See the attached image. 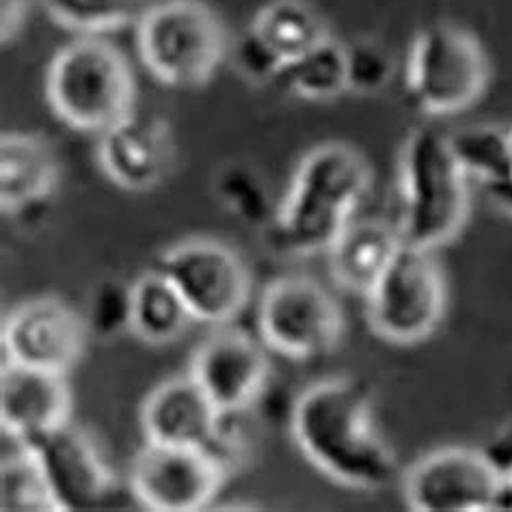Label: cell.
<instances>
[{"label": "cell", "instance_id": "6da1fadb", "mask_svg": "<svg viewBox=\"0 0 512 512\" xmlns=\"http://www.w3.org/2000/svg\"><path fill=\"white\" fill-rule=\"evenodd\" d=\"M372 387L361 379L320 381L296 400L292 437L322 474L350 489H381L396 474V456L372 420Z\"/></svg>", "mask_w": 512, "mask_h": 512}, {"label": "cell", "instance_id": "7a4b0ae2", "mask_svg": "<svg viewBox=\"0 0 512 512\" xmlns=\"http://www.w3.org/2000/svg\"><path fill=\"white\" fill-rule=\"evenodd\" d=\"M370 188V167L344 143L309 152L294 173L290 191L273 221L275 245L286 253L329 251Z\"/></svg>", "mask_w": 512, "mask_h": 512}, {"label": "cell", "instance_id": "3957f363", "mask_svg": "<svg viewBox=\"0 0 512 512\" xmlns=\"http://www.w3.org/2000/svg\"><path fill=\"white\" fill-rule=\"evenodd\" d=\"M467 212V175L450 150L448 132L415 128L400 154L402 240L433 251L461 232Z\"/></svg>", "mask_w": 512, "mask_h": 512}, {"label": "cell", "instance_id": "277c9868", "mask_svg": "<svg viewBox=\"0 0 512 512\" xmlns=\"http://www.w3.org/2000/svg\"><path fill=\"white\" fill-rule=\"evenodd\" d=\"M46 98L70 128L102 134L134 113V76L111 42L85 35L50 61Z\"/></svg>", "mask_w": 512, "mask_h": 512}, {"label": "cell", "instance_id": "5b68a950", "mask_svg": "<svg viewBox=\"0 0 512 512\" xmlns=\"http://www.w3.org/2000/svg\"><path fill=\"white\" fill-rule=\"evenodd\" d=\"M139 57L160 83L175 89L206 85L227 52L221 20L199 0H165L137 24Z\"/></svg>", "mask_w": 512, "mask_h": 512}, {"label": "cell", "instance_id": "8992f818", "mask_svg": "<svg viewBox=\"0 0 512 512\" xmlns=\"http://www.w3.org/2000/svg\"><path fill=\"white\" fill-rule=\"evenodd\" d=\"M489 83V59L469 31L433 22L415 35L407 61V89L417 109L433 117L467 111Z\"/></svg>", "mask_w": 512, "mask_h": 512}, {"label": "cell", "instance_id": "52a82bcc", "mask_svg": "<svg viewBox=\"0 0 512 512\" xmlns=\"http://www.w3.org/2000/svg\"><path fill=\"white\" fill-rule=\"evenodd\" d=\"M366 301L370 327L383 340L417 344L430 338L446 314V281L433 251L402 240Z\"/></svg>", "mask_w": 512, "mask_h": 512}, {"label": "cell", "instance_id": "ba28073f", "mask_svg": "<svg viewBox=\"0 0 512 512\" xmlns=\"http://www.w3.org/2000/svg\"><path fill=\"white\" fill-rule=\"evenodd\" d=\"M158 271L180 292L195 322L204 325H227L249 301V268L221 240H182L160 255Z\"/></svg>", "mask_w": 512, "mask_h": 512}, {"label": "cell", "instance_id": "9c48e42d", "mask_svg": "<svg viewBox=\"0 0 512 512\" xmlns=\"http://www.w3.org/2000/svg\"><path fill=\"white\" fill-rule=\"evenodd\" d=\"M262 340L290 359H314L338 348L344 316L338 301L312 277L292 275L266 286L258 307Z\"/></svg>", "mask_w": 512, "mask_h": 512}, {"label": "cell", "instance_id": "30bf717a", "mask_svg": "<svg viewBox=\"0 0 512 512\" xmlns=\"http://www.w3.org/2000/svg\"><path fill=\"white\" fill-rule=\"evenodd\" d=\"M229 469L217 454L145 443L130 471V491L156 512H195L217 500Z\"/></svg>", "mask_w": 512, "mask_h": 512}, {"label": "cell", "instance_id": "8fae6325", "mask_svg": "<svg viewBox=\"0 0 512 512\" xmlns=\"http://www.w3.org/2000/svg\"><path fill=\"white\" fill-rule=\"evenodd\" d=\"M87 333L85 318L57 296L26 301L3 320V361L65 376L83 357Z\"/></svg>", "mask_w": 512, "mask_h": 512}, {"label": "cell", "instance_id": "7c38bea8", "mask_svg": "<svg viewBox=\"0 0 512 512\" xmlns=\"http://www.w3.org/2000/svg\"><path fill=\"white\" fill-rule=\"evenodd\" d=\"M497 482L482 450L443 448L407 471L404 500L415 512H493Z\"/></svg>", "mask_w": 512, "mask_h": 512}, {"label": "cell", "instance_id": "4fadbf2b", "mask_svg": "<svg viewBox=\"0 0 512 512\" xmlns=\"http://www.w3.org/2000/svg\"><path fill=\"white\" fill-rule=\"evenodd\" d=\"M26 446L42 467L59 512L98 510L115 495L117 478L83 428L65 424Z\"/></svg>", "mask_w": 512, "mask_h": 512}, {"label": "cell", "instance_id": "5bb4252c", "mask_svg": "<svg viewBox=\"0 0 512 512\" xmlns=\"http://www.w3.org/2000/svg\"><path fill=\"white\" fill-rule=\"evenodd\" d=\"M268 357L249 333L217 329L199 344L191 361V379L221 415L247 409L268 379Z\"/></svg>", "mask_w": 512, "mask_h": 512}, {"label": "cell", "instance_id": "9a60e30c", "mask_svg": "<svg viewBox=\"0 0 512 512\" xmlns=\"http://www.w3.org/2000/svg\"><path fill=\"white\" fill-rule=\"evenodd\" d=\"M98 160L113 184L147 193L173 169L175 145L165 119L128 115L100 134Z\"/></svg>", "mask_w": 512, "mask_h": 512}, {"label": "cell", "instance_id": "2e32d148", "mask_svg": "<svg viewBox=\"0 0 512 512\" xmlns=\"http://www.w3.org/2000/svg\"><path fill=\"white\" fill-rule=\"evenodd\" d=\"M72 394L63 374L3 361L0 370V428L3 435L33 443L70 424Z\"/></svg>", "mask_w": 512, "mask_h": 512}, {"label": "cell", "instance_id": "e0dca14e", "mask_svg": "<svg viewBox=\"0 0 512 512\" xmlns=\"http://www.w3.org/2000/svg\"><path fill=\"white\" fill-rule=\"evenodd\" d=\"M223 417L188 374L158 385L145 398L141 428L145 441L156 446L212 450L221 439Z\"/></svg>", "mask_w": 512, "mask_h": 512}, {"label": "cell", "instance_id": "ac0fdd59", "mask_svg": "<svg viewBox=\"0 0 512 512\" xmlns=\"http://www.w3.org/2000/svg\"><path fill=\"white\" fill-rule=\"evenodd\" d=\"M57 156L48 141L29 132L0 137V206L5 214H22L55 193Z\"/></svg>", "mask_w": 512, "mask_h": 512}, {"label": "cell", "instance_id": "d6986e66", "mask_svg": "<svg viewBox=\"0 0 512 512\" xmlns=\"http://www.w3.org/2000/svg\"><path fill=\"white\" fill-rule=\"evenodd\" d=\"M400 245L398 227L383 221H350L327 251L333 279L344 290L366 296L396 258Z\"/></svg>", "mask_w": 512, "mask_h": 512}, {"label": "cell", "instance_id": "ffe728a7", "mask_svg": "<svg viewBox=\"0 0 512 512\" xmlns=\"http://www.w3.org/2000/svg\"><path fill=\"white\" fill-rule=\"evenodd\" d=\"M195 318L180 292L158 271H147L132 284L130 333L145 344L165 346L188 331Z\"/></svg>", "mask_w": 512, "mask_h": 512}, {"label": "cell", "instance_id": "44dd1931", "mask_svg": "<svg viewBox=\"0 0 512 512\" xmlns=\"http://www.w3.org/2000/svg\"><path fill=\"white\" fill-rule=\"evenodd\" d=\"M251 26L286 63L327 39V24L307 0H273L260 9Z\"/></svg>", "mask_w": 512, "mask_h": 512}, {"label": "cell", "instance_id": "7402d4cb", "mask_svg": "<svg viewBox=\"0 0 512 512\" xmlns=\"http://www.w3.org/2000/svg\"><path fill=\"white\" fill-rule=\"evenodd\" d=\"M448 143L467 178H478L484 186L512 178L508 130L491 124L465 126L448 132Z\"/></svg>", "mask_w": 512, "mask_h": 512}, {"label": "cell", "instance_id": "603a6c76", "mask_svg": "<svg viewBox=\"0 0 512 512\" xmlns=\"http://www.w3.org/2000/svg\"><path fill=\"white\" fill-rule=\"evenodd\" d=\"M284 78L296 96L307 100H333L348 91L346 46L327 37L305 55L286 65Z\"/></svg>", "mask_w": 512, "mask_h": 512}, {"label": "cell", "instance_id": "cb8c5ba5", "mask_svg": "<svg viewBox=\"0 0 512 512\" xmlns=\"http://www.w3.org/2000/svg\"><path fill=\"white\" fill-rule=\"evenodd\" d=\"M9 439L13 441V452L11 456L3 452V469H0V502H3V510L59 512L33 450L20 439Z\"/></svg>", "mask_w": 512, "mask_h": 512}, {"label": "cell", "instance_id": "d4e9b609", "mask_svg": "<svg viewBox=\"0 0 512 512\" xmlns=\"http://www.w3.org/2000/svg\"><path fill=\"white\" fill-rule=\"evenodd\" d=\"M52 20L78 33H104L139 24L152 0H42Z\"/></svg>", "mask_w": 512, "mask_h": 512}, {"label": "cell", "instance_id": "484cf974", "mask_svg": "<svg viewBox=\"0 0 512 512\" xmlns=\"http://www.w3.org/2000/svg\"><path fill=\"white\" fill-rule=\"evenodd\" d=\"M132 320V284L106 279L91 292L87 305V329L102 340H113L130 331Z\"/></svg>", "mask_w": 512, "mask_h": 512}, {"label": "cell", "instance_id": "4316f807", "mask_svg": "<svg viewBox=\"0 0 512 512\" xmlns=\"http://www.w3.org/2000/svg\"><path fill=\"white\" fill-rule=\"evenodd\" d=\"M346 67L348 91L363 93V96L383 91L394 76V61L389 52L370 39L346 46Z\"/></svg>", "mask_w": 512, "mask_h": 512}, {"label": "cell", "instance_id": "83f0119b", "mask_svg": "<svg viewBox=\"0 0 512 512\" xmlns=\"http://www.w3.org/2000/svg\"><path fill=\"white\" fill-rule=\"evenodd\" d=\"M217 193L223 204L249 223L268 217V197L258 175L242 167H229L217 180Z\"/></svg>", "mask_w": 512, "mask_h": 512}, {"label": "cell", "instance_id": "f1b7e54d", "mask_svg": "<svg viewBox=\"0 0 512 512\" xmlns=\"http://www.w3.org/2000/svg\"><path fill=\"white\" fill-rule=\"evenodd\" d=\"M286 65L288 63L281 59L279 52L253 26L236 39L234 67L249 83L264 85L268 80L284 76Z\"/></svg>", "mask_w": 512, "mask_h": 512}, {"label": "cell", "instance_id": "f546056e", "mask_svg": "<svg viewBox=\"0 0 512 512\" xmlns=\"http://www.w3.org/2000/svg\"><path fill=\"white\" fill-rule=\"evenodd\" d=\"M29 0H0V37L3 42L16 39L26 24Z\"/></svg>", "mask_w": 512, "mask_h": 512}, {"label": "cell", "instance_id": "4dcf8cb0", "mask_svg": "<svg viewBox=\"0 0 512 512\" xmlns=\"http://www.w3.org/2000/svg\"><path fill=\"white\" fill-rule=\"evenodd\" d=\"M484 456L500 476H512V426L502 430L487 448L482 450Z\"/></svg>", "mask_w": 512, "mask_h": 512}, {"label": "cell", "instance_id": "1f68e13d", "mask_svg": "<svg viewBox=\"0 0 512 512\" xmlns=\"http://www.w3.org/2000/svg\"><path fill=\"white\" fill-rule=\"evenodd\" d=\"M487 191H489V197L495 206H500L502 210L512 214V178L495 182V184H487Z\"/></svg>", "mask_w": 512, "mask_h": 512}, {"label": "cell", "instance_id": "d6a6232c", "mask_svg": "<svg viewBox=\"0 0 512 512\" xmlns=\"http://www.w3.org/2000/svg\"><path fill=\"white\" fill-rule=\"evenodd\" d=\"M508 132H510V152H512V128Z\"/></svg>", "mask_w": 512, "mask_h": 512}]
</instances>
